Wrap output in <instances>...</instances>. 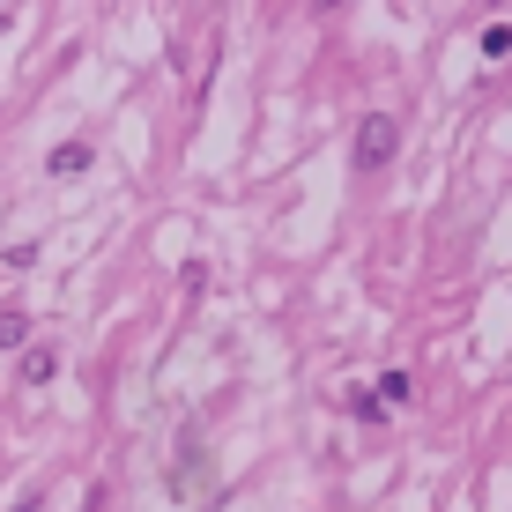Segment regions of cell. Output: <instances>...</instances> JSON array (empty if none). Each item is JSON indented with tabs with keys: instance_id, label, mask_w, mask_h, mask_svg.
<instances>
[{
	"instance_id": "cell-1",
	"label": "cell",
	"mask_w": 512,
	"mask_h": 512,
	"mask_svg": "<svg viewBox=\"0 0 512 512\" xmlns=\"http://www.w3.org/2000/svg\"><path fill=\"white\" fill-rule=\"evenodd\" d=\"M386 156H394V119H364V127H357V164L379 171Z\"/></svg>"
},
{
	"instance_id": "cell-2",
	"label": "cell",
	"mask_w": 512,
	"mask_h": 512,
	"mask_svg": "<svg viewBox=\"0 0 512 512\" xmlns=\"http://www.w3.org/2000/svg\"><path fill=\"white\" fill-rule=\"evenodd\" d=\"M90 164V149H82V141H67V149H52V171H82Z\"/></svg>"
}]
</instances>
